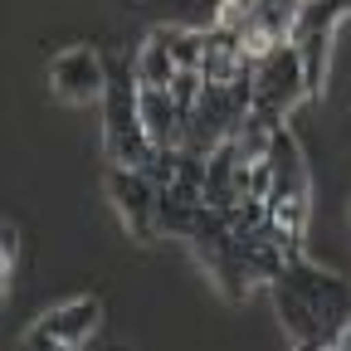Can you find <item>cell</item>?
<instances>
[{
    "label": "cell",
    "mask_w": 351,
    "mask_h": 351,
    "mask_svg": "<svg viewBox=\"0 0 351 351\" xmlns=\"http://www.w3.org/2000/svg\"><path fill=\"white\" fill-rule=\"evenodd\" d=\"M274 283L293 288V293L307 302V313H313V317L322 322V332H327V346H337L341 327L351 322V288H346L337 274L317 269V263H307L302 254H293V258H288V269H283Z\"/></svg>",
    "instance_id": "cell-1"
},
{
    "label": "cell",
    "mask_w": 351,
    "mask_h": 351,
    "mask_svg": "<svg viewBox=\"0 0 351 351\" xmlns=\"http://www.w3.org/2000/svg\"><path fill=\"white\" fill-rule=\"evenodd\" d=\"M103 191H108L112 210L122 215V230L137 239V244H152V239L161 234V230H156V200H161V186H156L152 171L103 161Z\"/></svg>",
    "instance_id": "cell-2"
},
{
    "label": "cell",
    "mask_w": 351,
    "mask_h": 351,
    "mask_svg": "<svg viewBox=\"0 0 351 351\" xmlns=\"http://www.w3.org/2000/svg\"><path fill=\"white\" fill-rule=\"evenodd\" d=\"M298 98H307V73H302V54L293 39H278L269 54L254 64V108L269 112H288L298 108Z\"/></svg>",
    "instance_id": "cell-3"
},
{
    "label": "cell",
    "mask_w": 351,
    "mask_h": 351,
    "mask_svg": "<svg viewBox=\"0 0 351 351\" xmlns=\"http://www.w3.org/2000/svg\"><path fill=\"white\" fill-rule=\"evenodd\" d=\"M103 327V302L98 298H73L54 313H44L29 332H25V346L29 351H73V346H88L93 332Z\"/></svg>",
    "instance_id": "cell-4"
},
{
    "label": "cell",
    "mask_w": 351,
    "mask_h": 351,
    "mask_svg": "<svg viewBox=\"0 0 351 351\" xmlns=\"http://www.w3.org/2000/svg\"><path fill=\"white\" fill-rule=\"evenodd\" d=\"M49 88L64 103H103L108 93V59L88 44H73L49 64Z\"/></svg>",
    "instance_id": "cell-5"
},
{
    "label": "cell",
    "mask_w": 351,
    "mask_h": 351,
    "mask_svg": "<svg viewBox=\"0 0 351 351\" xmlns=\"http://www.w3.org/2000/svg\"><path fill=\"white\" fill-rule=\"evenodd\" d=\"M137 108H142V127L156 147H181V108H176L171 88H142L137 83Z\"/></svg>",
    "instance_id": "cell-6"
},
{
    "label": "cell",
    "mask_w": 351,
    "mask_h": 351,
    "mask_svg": "<svg viewBox=\"0 0 351 351\" xmlns=\"http://www.w3.org/2000/svg\"><path fill=\"white\" fill-rule=\"evenodd\" d=\"M132 69H137V83H142V88H171L176 59H171V49H166V34H161V29H152V34L142 39V49L132 54Z\"/></svg>",
    "instance_id": "cell-7"
},
{
    "label": "cell",
    "mask_w": 351,
    "mask_h": 351,
    "mask_svg": "<svg viewBox=\"0 0 351 351\" xmlns=\"http://www.w3.org/2000/svg\"><path fill=\"white\" fill-rule=\"evenodd\" d=\"M200 210H205V205H191L186 195H176L171 186H161V200H156V230L171 234V239H191Z\"/></svg>",
    "instance_id": "cell-8"
},
{
    "label": "cell",
    "mask_w": 351,
    "mask_h": 351,
    "mask_svg": "<svg viewBox=\"0 0 351 351\" xmlns=\"http://www.w3.org/2000/svg\"><path fill=\"white\" fill-rule=\"evenodd\" d=\"M161 34H166V49H171L176 69H200L205 64V29H166L161 25Z\"/></svg>",
    "instance_id": "cell-9"
},
{
    "label": "cell",
    "mask_w": 351,
    "mask_h": 351,
    "mask_svg": "<svg viewBox=\"0 0 351 351\" xmlns=\"http://www.w3.org/2000/svg\"><path fill=\"white\" fill-rule=\"evenodd\" d=\"M15 263H20V230L5 219V230H0V288H10Z\"/></svg>",
    "instance_id": "cell-10"
},
{
    "label": "cell",
    "mask_w": 351,
    "mask_h": 351,
    "mask_svg": "<svg viewBox=\"0 0 351 351\" xmlns=\"http://www.w3.org/2000/svg\"><path fill=\"white\" fill-rule=\"evenodd\" d=\"M337 346H346V351H351V322L341 327V337H337Z\"/></svg>",
    "instance_id": "cell-11"
}]
</instances>
